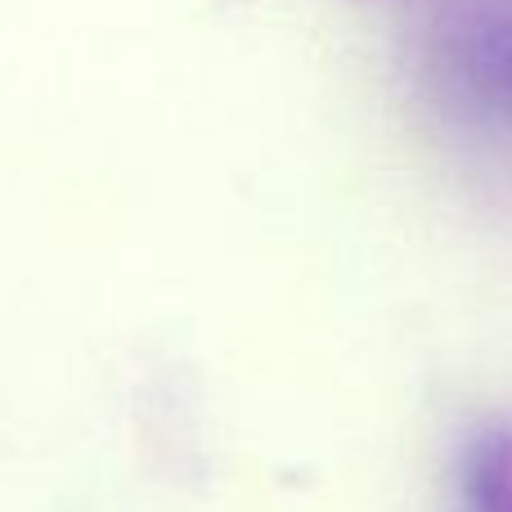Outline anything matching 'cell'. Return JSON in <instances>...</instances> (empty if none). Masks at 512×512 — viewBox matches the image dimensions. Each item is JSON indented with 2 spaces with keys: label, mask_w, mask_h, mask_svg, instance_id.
<instances>
[{
  "label": "cell",
  "mask_w": 512,
  "mask_h": 512,
  "mask_svg": "<svg viewBox=\"0 0 512 512\" xmlns=\"http://www.w3.org/2000/svg\"><path fill=\"white\" fill-rule=\"evenodd\" d=\"M463 504L468 512H512V427H490L468 445Z\"/></svg>",
  "instance_id": "6da1fadb"
}]
</instances>
